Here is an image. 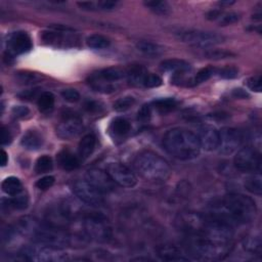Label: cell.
Instances as JSON below:
<instances>
[{"label": "cell", "instance_id": "cell-41", "mask_svg": "<svg viewBox=\"0 0 262 262\" xmlns=\"http://www.w3.org/2000/svg\"><path fill=\"white\" fill-rule=\"evenodd\" d=\"M52 167H53L52 159L49 156L45 155V156H41L36 161L35 171L37 173H46V172L50 171L52 169Z\"/></svg>", "mask_w": 262, "mask_h": 262}, {"label": "cell", "instance_id": "cell-16", "mask_svg": "<svg viewBox=\"0 0 262 262\" xmlns=\"http://www.w3.org/2000/svg\"><path fill=\"white\" fill-rule=\"evenodd\" d=\"M71 210L67 204H57L48 209L45 214L47 225L64 229L71 222Z\"/></svg>", "mask_w": 262, "mask_h": 262}, {"label": "cell", "instance_id": "cell-8", "mask_svg": "<svg viewBox=\"0 0 262 262\" xmlns=\"http://www.w3.org/2000/svg\"><path fill=\"white\" fill-rule=\"evenodd\" d=\"M208 216L196 212H180L175 218V226L186 236L201 234L204 230Z\"/></svg>", "mask_w": 262, "mask_h": 262}, {"label": "cell", "instance_id": "cell-2", "mask_svg": "<svg viewBox=\"0 0 262 262\" xmlns=\"http://www.w3.org/2000/svg\"><path fill=\"white\" fill-rule=\"evenodd\" d=\"M163 145L168 154L178 160H191L200 155L198 136L184 128H173L163 137Z\"/></svg>", "mask_w": 262, "mask_h": 262}, {"label": "cell", "instance_id": "cell-55", "mask_svg": "<svg viewBox=\"0 0 262 262\" xmlns=\"http://www.w3.org/2000/svg\"><path fill=\"white\" fill-rule=\"evenodd\" d=\"M11 139H12V136L10 132L4 126H2L1 127V144L6 145L11 142Z\"/></svg>", "mask_w": 262, "mask_h": 262}, {"label": "cell", "instance_id": "cell-48", "mask_svg": "<svg viewBox=\"0 0 262 262\" xmlns=\"http://www.w3.org/2000/svg\"><path fill=\"white\" fill-rule=\"evenodd\" d=\"M151 117V105L143 104L137 112V120L140 122H148Z\"/></svg>", "mask_w": 262, "mask_h": 262}, {"label": "cell", "instance_id": "cell-58", "mask_svg": "<svg viewBox=\"0 0 262 262\" xmlns=\"http://www.w3.org/2000/svg\"><path fill=\"white\" fill-rule=\"evenodd\" d=\"M7 163H8V156H7V152H6L4 149H2V150H1V162H0V164H1L2 167H4V166H6Z\"/></svg>", "mask_w": 262, "mask_h": 262}, {"label": "cell", "instance_id": "cell-51", "mask_svg": "<svg viewBox=\"0 0 262 262\" xmlns=\"http://www.w3.org/2000/svg\"><path fill=\"white\" fill-rule=\"evenodd\" d=\"M54 181H55V179L53 176L47 175V176H44V177L40 178L39 180H37L36 186H37V188H39L41 190H46L54 184Z\"/></svg>", "mask_w": 262, "mask_h": 262}, {"label": "cell", "instance_id": "cell-20", "mask_svg": "<svg viewBox=\"0 0 262 262\" xmlns=\"http://www.w3.org/2000/svg\"><path fill=\"white\" fill-rule=\"evenodd\" d=\"M53 31H44L41 35L42 40L49 45H55V46H68L69 44L73 45V41L75 42V39L66 36V34L62 32V30H68V28L64 27H53Z\"/></svg>", "mask_w": 262, "mask_h": 262}, {"label": "cell", "instance_id": "cell-44", "mask_svg": "<svg viewBox=\"0 0 262 262\" xmlns=\"http://www.w3.org/2000/svg\"><path fill=\"white\" fill-rule=\"evenodd\" d=\"M135 103V98L133 96H124L117 99L114 102V108L117 112H125L129 110Z\"/></svg>", "mask_w": 262, "mask_h": 262}, {"label": "cell", "instance_id": "cell-21", "mask_svg": "<svg viewBox=\"0 0 262 262\" xmlns=\"http://www.w3.org/2000/svg\"><path fill=\"white\" fill-rule=\"evenodd\" d=\"M160 67L165 72H170L176 75H185L190 72L191 66L189 62L179 58L165 59L160 63Z\"/></svg>", "mask_w": 262, "mask_h": 262}, {"label": "cell", "instance_id": "cell-10", "mask_svg": "<svg viewBox=\"0 0 262 262\" xmlns=\"http://www.w3.org/2000/svg\"><path fill=\"white\" fill-rule=\"evenodd\" d=\"M234 167L242 172H260L261 156L260 152L250 146L241 148L233 159Z\"/></svg>", "mask_w": 262, "mask_h": 262}, {"label": "cell", "instance_id": "cell-29", "mask_svg": "<svg viewBox=\"0 0 262 262\" xmlns=\"http://www.w3.org/2000/svg\"><path fill=\"white\" fill-rule=\"evenodd\" d=\"M96 138L93 134H86L79 142V155L82 159H87L94 150Z\"/></svg>", "mask_w": 262, "mask_h": 262}, {"label": "cell", "instance_id": "cell-37", "mask_svg": "<svg viewBox=\"0 0 262 262\" xmlns=\"http://www.w3.org/2000/svg\"><path fill=\"white\" fill-rule=\"evenodd\" d=\"M87 82L94 90H96L98 92H102V93H112V92L116 91V89H117V86L115 85V83H107L105 81L96 79V78L92 77L91 75L88 77Z\"/></svg>", "mask_w": 262, "mask_h": 262}, {"label": "cell", "instance_id": "cell-46", "mask_svg": "<svg viewBox=\"0 0 262 262\" xmlns=\"http://www.w3.org/2000/svg\"><path fill=\"white\" fill-rule=\"evenodd\" d=\"M163 84V81L162 79L154 74V73H148L147 74V77L145 79V82H144V85H143V88H156V87H159Z\"/></svg>", "mask_w": 262, "mask_h": 262}, {"label": "cell", "instance_id": "cell-35", "mask_svg": "<svg viewBox=\"0 0 262 262\" xmlns=\"http://www.w3.org/2000/svg\"><path fill=\"white\" fill-rule=\"evenodd\" d=\"M54 101H55V98L51 92H49V91L41 92V94L38 97V101H37L39 111L43 114L50 113L53 110Z\"/></svg>", "mask_w": 262, "mask_h": 262}, {"label": "cell", "instance_id": "cell-54", "mask_svg": "<svg viewBox=\"0 0 262 262\" xmlns=\"http://www.w3.org/2000/svg\"><path fill=\"white\" fill-rule=\"evenodd\" d=\"M12 115L17 119H23L30 114V110L24 105H16L11 111Z\"/></svg>", "mask_w": 262, "mask_h": 262}, {"label": "cell", "instance_id": "cell-15", "mask_svg": "<svg viewBox=\"0 0 262 262\" xmlns=\"http://www.w3.org/2000/svg\"><path fill=\"white\" fill-rule=\"evenodd\" d=\"M114 182L122 187H133L137 183L135 174L122 163H111L106 171Z\"/></svg>", "mask_w": 262, "mask_h": 262}, {"label": "cell", "instance_id": "cell-13", "mask_svg": "<svg viewBox=\"0 0 262 262\" xmlns=\"http://www.w3.org/2000/svg\"><path fill=\"white\" fill-rule=\"evenodd\" d=\"M242 133L232 127H223L219 131V143L217 149L221 155H231L242 144Z\"/></svg>", "mask_w": 262, "mask_h": 262}, {"label": "cell", "instance_id": "cell-7", "mask_svg": "<svg viewBox=\"0 0 262 262\" xmlns=\"http://www.w3.org/2000/svg\"><path fill=\"white\" fill-rule=\"evenodd\" d=\"M37 244H43L55 248H63L72 245L73 237L66 233L63 229L51 227L49 225H40L32 237Z\"/></svg>", "mask_w": 262, "mask_h": 262}, {"label": "cell", "instance_id": "cell-32", "mask_svg": "<svg viewBox=\"0 0 262 262\" xmlns=\"http://www.w3.org/2000/svg\"><path fill=\"white\" fill-rule=\"evenodd\" d=\"M130 129H131L130 123L126 119L121 118V117L115 118L110 125V131H111L112 135L117 136V137L125 136L126 134L129 133Z\"/></svg>", "mask_w": 262, "mask_h": 262}, {"label": "cell", "instance_id": "cell-25", "mask_svg": "<svg viewBox=\"0 0 262 262\" xmlns=\"http://www.w3.org/2000/svg\"><path fill=\"white\" fill-rule=\"evenodd\" d=\"M39 226H40V224L37 222L36 219L29 217V216H25L17 220V222L14 226V229L19 234L33 237L35 232L39 228Z\"/></svg>", "mask_w": 262, "mask_h": 262}, {"label": "cell", "instance_id": "cell-11", "mask_svg": "<svg viewBox=\"0 0 262 262\" xmlns=\"http://www.w3.org/2000/svg\"><path fill=\"white\" fill-rule=\"evenodd\" d=\"M83 130L80 116L74 112L66 111L62 113V120L56 127V134L61 139H72L77 137Z\"/></svg>", "mask_w": 262, "mask_h": 262}, {"label": "cell", "instance_id": "cell-6", "mask_svg": "<svg viewBox=\"0 0 262 262\" xmlns=\"http://www.w3.org/2000/svg\"><path fill=\"white\" fill-rule=\"evenodd\" d=\"M23 258L35 262H61L68 259V255L60 248H55L43 244L27 247L23 250Z\"/></svg>", "mask_w": 262, "mask_h": 262}, {"label": "cell", "instance_id": "cell-26", "mask_svg": "<svg viewBox=\"0 0 262 262\" xmlns=\"http://www.w3.org/2000/svg\"><path fill=\"white\" fill-rule=\"evenodd\" d=\"M29 198L25 190H21L19 193L11 195L10 199L2 200V209H16V210H24L28 207Z\"/></svg>", "mask_w": 262, "mask_h": 262}, {"label": "cell", "instance_id": "cell-18", "mask_svg": "<svg viewBox=\"0 0 262 262\" xmlns=\"http://www.w3.org/2000/svg\"><path fill=\"white\" fill-rule=\"evenodd\" d=\"M198 139L201 148L212 151L217 149L219 143V131L210 125H204L199 129Z\"/></svg>", "mask_w": 262, "mask_h": 262}, {"label": "cell", "instance_id": "cell-50", "mask_svg": "<svg viewBox=\"0 0 262 262\" xmlns=\"http://www.w3.org/2000/svg\"><path fill=\"white\" fill-rule=\"evenodd\" d=\"M84 108L89 114H100L103 111L102 104L95 100L86 101L84 104Z\"/></svg>", "mask_w": 262, "mask_h": 262}, {"label": "cell", "instance_id": "cell-31", "mask_svg": "<svg viewBox=\"0 0 262 262\" xmlns=\"http://www.w3.org/2000/svg\"><path fill=\"white\" fill-rule=\"evenodd\" d=\"M244 186L249 192L256 195H261L262 194V177L260 172H255L252 175L248 176L245 179Z\"/></svg>", "mask_w": 262, "mask_h": 262}, {"label": "cell", "instance_id": "cell-33", "mask_svg": "<svg viewBox=\"0 0 262 262\" xmlns=\"http://www.w3.org/2000/svg\"><path fill=\"white\" fill-rule=\"evenodd\" d=\"M1 188L8 195H14L24 190L20 180L14 176L5 178L1 183Z\"/></svg>", "mask_w": 262, "mask_h": 262}, {"label": "cell", "instance_id": "cell-1", "mask_svg": "<svg viewBox=\"0 0 262 262\" xmlns=\"http://www.w3.org/2000/svg\"><path fill=\"white\" fill-rule=\"evenodd\" d=\"M256 214V204L250 196L242 193H228L212 206L211 215L232 226L252 222Z\"/></svg>", "mask_w": 262, "mask_h": 262}, {"label": "cell", "instance_id": "cell-56", "mask_svg": "<svg viewBox=\"0 0 262 262\" xmlns=\"http://www.w3.org/2000/svg\"><path fill=\"white\" fill-rule=\"evenodd\" d=\"M231 94L234 98H238V99H248L250 97V95L248 94V92L242 88H235L231 91Z\"/></svg>", "mask_w": 262, "mask_h": 262}, {"label": "cell", "instance_id": "cell-39", "mask_svg": "<svg viewBox=\"0 0 262 262\" xmlns=\"http://www.w3.org/2000/svg\"><path fill=\"white\" fill-rule=\"evenodd\" d=\"M216 73H217V69L212 67V66H209V67L201 69L195 74V76L191 78V86H195V85H199L201 83H204V82L208 81Z\"/></svg>", "mask_w": 262, "mask_h": 262}, {"label": "cell", "instance_id": "cell-42", "mask_svg": "<svg viewBox=\"0 0 262 262\" xmlns=\"http://www.w3.org/2000/svg\"><path fill=\"white\" fill-rule=\"evenodd\" d=\"M206 58L210 59H215V60H220V59H225V58H230L234 56V54L230 51H226L223 49H208L207 51L204 52L203 54Z\"/></svg>", "mask_w": 262, "mask_h": 262}, {"label": "cell", "instance_id": "cell-36", "mask_svg": "<svg viewBox=\"0 0 262 262\" xmlns=\"http://www.w3.org/2000/svg\"><path fill=\"white\" fill-rule=\"evenodd\" d=\"M177 105V101L174 98L166 97V98H159L151 102V106L160 114H167L173 111Z\"/></svg>", "mask_w": 262, "mask_h": 262}, {"label": "cell", "instance_id": "cell-49", "mask_svg": "<svg viewBox=\"0 0 262 262\" xmlns=\"http://www.w3.org/2000/svg\"><path fill=\"white\" fill-rule=\"evenodd\" d=\"M247 87L255 92H261L262 86H261V76H254L246 80Z\"/></svg>", "mask_w": 262, "mask_h": 262}, {"label": "cell", "instance_id": "cell-22", "mask_svg": "<svg viewBox=\"0 0 262 262\" xmlns=\"http://www.w3.org/2000/svg\"><path fill=\"white\" fill-rule=\"evenodd\" d=\"M58 166L64 171H74L80 167L79 158L69 149H62L56 155Z\"/></svg>", "mask_w": 262, "mask_h": 262}, {"label": "cell", "instance_id": "cell-43", "mask_svg": "<svg viewBox=\"0 0 262 262\" xmlns=\"http://www.w3.org/2000/svg\"><path fill=\"white\" fill-rule=\"evenodd\" d=\"M239 14L237 12L234 11H222L221 15L219 16V18L217 19L219 26H228V25H232L235 24L238 19H239Z\"/></svg>", "mask_w": 262, "mask_h": 262}, {"label": "cell", "instance_id": "cell-47", "mask_svg": "<svg viewBox=\"0 0 262 262\" xmlns=\"http://www.w3.org/2000/svg\"><path fill=\"white\" fill-rule=\"evenodd\" d=\"M62 98L68 102H77L80 99V93L74 88H67L60 92Z\"/></svg>", "mask_w": 262, "mask_h": 262}, {"label": "cell", "instance_id": "cell-9", "mask_svg": "<svg viewBox=\"0 0 262 262\" xmlns=\"http://www.w3.org/2000/svg\"><path fill=\"white\" fill-rule=\"evenodd\" d=\"M84 231L88 237L103 242L111 237V227L107 220L100 214H91L84 218Z\"/></svg>", "mask_w": 262, "mask_h": 262}, {"label": "cell", "instance_id": "cell-4", "mask_svg": "<svg viewBox=\"0 0 262 262\" xmlns=\"http://www.w3.org/2000/svg\"><path fill=\"white\" fill-rule=\"evenodd\" d=\"M136 172L145 180L152 182H164L171 174V168L168 162L150 150H143L139 152L134 162Z\"/></svg>", "mask_w": 262, "mask_h": 262}, {"label": "cell", "instance_id": "cell-17", "mask_svg": "<svg viewBox=\"0 0 262 262\" xmlns=\"http://www.w3.org/2000/svg\"><path fill=\"white\" fill-rule=\"evenodd\" d=\"M33 47L31 37L27 32L17 31L10 35L7 41V54L10 56L18 55L30 51Z\"/></svg>", "mask_w": 262, "mask_h": 262}, {"label": "cell", "instance_id": "cell-34", "mask_svg": "<svg viewBox=\"0 0 262 262\" xmlns=\"http://www.w3.org/2000/svg\"><path fill=\"white\" fill-rule=\"evenodd\" d=\"M144 5L155 14H158L161 16H166L171 13V6L167 1L149 0V1H144Z\"/></svg>", "mask_w": 262, "mask_h": 262}, {"label": "cell", "instance_id": "cell-38", "mask_svg": "<svg viewBox=\"0 0 262 262\" xmlns=\"http://www.w3.org/2000/svg\"><path fill=\"white\" fill-rule=\"evenodd\" d=\"M86 44L88 47L92 49H104L107 48L111 44V41L108 38H106L103 35L100 34H93L87 37Z\"/></svg>", "mask_w": 262, "mask_h": 262}, {"label": "cell", "instance_id": "cell-23", "mask_svg": "<svg viewBox=\"0 0 262 262\" xmlns=\"http://www.w3.org/2000/svg\"><path fill=\"white\" fill-rule=\"evenodd\" d=\"M91 76L96 79L105 81L107 83H115L116 81H119L122 78L126 77V71L121 68L111 67V68H105L95 73H92Z\"/></svg>", "mask_w": 262, "mask_h": 262}, {"label": "cell", "instance_id": "cell-57", "mask_svg": "<svg viewBox=\"0 0 262 262\" xmlns=\"http://www.w3.org/2000/svg\"><path fill=\"white\" fill-rule=\"evenodd\" d=\"M223 10L219 9V8H216V9H212L210 10L207 14H206V18L209 19V20H217L219 18V16L221 15Z\"/></svg>", "mask_w": 262, "mask_h": 262}, {"label": "cell", "instance_id": "cell-24", "mask_svg": "<svg viewBox=\"0 0 262 262\" xmlns=\"http://www.w3.org/2000/svg\"><path fill=\"white\" fill-rule=\"evenodd\" d=\"M148 73L149 72L142 66H131L126 71V77L131 85L143 88Z\"/></svg>", "mask_w": 262, "mask_h": 262}, {"label": "cell", "instance_id": "cell-59", "mask_svg": "<svg viewBox=\"0 0 262 262\" xmlns=\"http://www.w3.org/2000/svg\"><path fill=\"white\" fill-rule=\"evenodd\" d=\"M233 3H234V1H220V2H218V4L221 5V6H224V5H231V4H233Z\"/></svg>", "mask_w": 262, "mask_h": 262}, {"label": "cell", "instance_id": "cell-28", "mask_svg": "<svg viewBox=\"0 0 262 262\" xmlns=\"http://www.w3.org/2000/svg\"><path fill=\"white\" fill-rule=\"evenodd\" d=\"M136 49L143 53L144 55L147 56H151V57H156L159 55H162L164 52V48L154 42L150 41H146V40H140L136 43Z\"/></svg>", "mask_w": 262, "mask_h": 262}, {"label": "cell", "instance_id": "cell-12", "mask_svg": "<svg viewBox=\"0 0 262 262\" xmlns=\"http://www.w3.org/2000/svg\"><path fill=\"white\" fill-rule=\"evenodd\" d=\"M72 189L80 201L89 206L100 207L104 202L103 194L94 188L91 184H89L86 180L75 181L72 185Z\"/></svg>", "mask_w": 262, "mask_h": 262}, {"label": "cell", "instance_id": "cell-53", "mask_svg": "<svg viewBox=\"0 0 262 262\" xmlns=\"http://www.w3.org/2000/svg\"><path fill=\"white\" fill-rule=\"evenodd\" d=\"M117 5H118L117 1H110V0L95 1V10H112L116 8Z\"/></svg>", "mask_w": 262, "mask_h": 262}, {"label": "cell", "instance_id": "cell-14", "mask_svg": "<svg viewBox=\"0 0 262 262\" xmlns=\"http://www.w3.org/2000/svg\"><path fill=\"white\" fill-rule=\"evenodd\" d=\"M85 180L102 194L115 190L116 183L110 174L100 169H90L85 174Z\"/></svg>", "mask_w": 262, "mask_h": 262}, {"label": "cell", "instance_id": "cell-19", "mask_svg": "<svg viewBox=\"0 0 262 262\" xmlns=\"http://www.w3.org/2000/svg\"><path fill=\"white\" fill-rule=\"evenodd\" d=\"M157 256L164 261H187L189 260V257L182 248L175 246V245H170V244H165L161 245L156 249Z\"/></svg>", "mask_w": 262, "mask_h": 262}, {"label": "cell", "instance_id": "cell-40", "mask_svg": "<svg viewBox=\"0 0 262 262\" xmlns=\"http://www.w3.org/2000/svg\"><path fill=\"white\" fill-rule=\"evenodd\" d=\"M16 80L21 84H35L37 82H40L42 79V76L38 73L29 72V71H19L15 73Z\"/></svg>", "mask_w": 262, "mask_h": 262}, {"label": "cell", "instance_id": "cell-27", "mask_svg": "<svg viewBox=\"0 0 262 262\" xmlns=\"http://www.w3.org/2000/svg\"><path fill=\"white\" fill-rule=\"evenodd\" d=\"M20 144L28 150H37L43 144V137L35 130L28 131L21 138Z\"/></svg>", "mask_w": 262, "mask_h": 262}, {"label": "cell", "instance_id": "cell-30", "mask_svg": "<svg viewBox=\"0 0 262 262\" xmlns=\"http://www.w3.org/2000/svg\"><path fill=\"white\" fill-rule=\"evenodd\" d=\"M242 245L245 251L253 255H260L262 252V242H261L260 235H255V234L247 235L243 238Z\"/></svg>", "mask_w": 262, "mask_h": 262}, {"label": "cell", "instance_id": "cell-5", "mask_svg": "<svg viewBox=\"0 0 262 262\" xmlns=\"http://www.w3.org/2000/svg\"><path fill=\"white\" fill-rule=\"evenodd\" d=\"M175 37L189 46L196 48H208L220 44L224 41V37L215 32L185 29L175 32Z\"/></svg>", "mask_w": 262, "mask_h": 262}, {"label": "cell", "instance_id": "cell-45", "mask_svg": "<svg viewBox=\"0 0 262 262\" xmlns=\"http://www.w3.org/2000/svg\"><path fill=\"white\" fill-rule=\"evenodd\" d=\"M218 76L222 79H234L238 75V69L233 66H227L220 70H217Z\"/></svg>", "mask_w": 262, "mask_h": 262}, {"label": "cell", "instance_id": "cell-3", "mask_svg": "<svg viewBox=\"0 0 262 262\" xmlns=\"http://www.w3.org/2000/svg\"><path fill=\"white\" fill-rule=\"evenodd\" d=\"M231 250V244H223L205 236L189 235L186 242L188 257L201 261H219L224 259Z\"/></svg>", "mask_w": 262, "mask_h": 262}, {"label": "cell", "instance_id": "cell-52", "mask_svg": "<svg viewBox=\"0 0 262 262\" xmlns=\"http://www.w3.org/2000/svg\"><path fill=\"white\" fill-rule=\"evenodd\" d=\"M39 92H40V88H33V89H28L19 92L17 96L24 100H31L35 97H39V95L41 94Z\"/></svg>", "mask_w": 262, "mask_h": 262}]
</instances>
